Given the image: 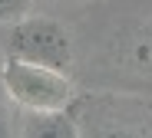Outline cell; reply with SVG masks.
I'll return each mask as SVG.
<instances>
[{"label":"cell","instance_id":"52a82bcc","mask_svg":"<svg viewBox=\"0 0 152 138\" xmlns=\"http://www.w3.org/2000/svg\"><path fill=\"white\" fill-rule=\"evenodd\" d=\"M73 4H83V0H73Z\"/></svg>","mask_w":152,"mask_h":138},{"label":"cell","instance_id":"277c9868","mask_svg":"<svg viewBox=\"0 0 152 138\" xmlns=\"http://www.w3.org/2000/svg\"><path fill=\"white\" fill-rule=\"evenodd\" d=\"M33 0H0V23H17L20 17H27Z\"/></svg>","mask_w":152,"mask_h":138},{"label":"cell","instance_id":"6da1fadb","mask_svg":"<svg viewBox=\"0 0 152 138\" xmlns=\"http://www.w3.org/2000/svg\"><path fill=\"white\" fill-rule=\"evenodd\" d=\"M0 86H4L7 99L17 102L23 112H60V108H69L76 99V86L69 72L10 59V56L0 69Z\"/></svg>","mask_w":152,"mask_h":138},{"label":"cell","instance_id":"3957f363","mask_svg":"<svg viewBox=\"0 0 152 138\" xmlns=\"http://www.w3.org/2000/svg\"><path fill=\"white\" fill-rule=\"evenodd\" d=\"M20 138H83L66 108L60 112H27Z\"/></svg>","mask_w":152,"mask_h":138},{"label":"cell","instance_id":"7a4b0ae2","mask_svg":"<svg viewBox=\"0 0 152 138\" xmlns=\"http://www.w3.org/2000/svg\"><path fill=\"white\" fill-rule=\"evenodd\" d=\"M7 56L10 59H23V63H37L46 69H60L69 72L73 66V40L66 33V26L53 17H20L10 30L7 40Z\"/></svg>","mask_w":152,"mask_h":138},{"label":"cell","instance_id":"8992f818","mask_svg":"<svg viewBox=\"0 0 152 138\" xmlns=\"http://www.w3.org/2000/svg\"><path fill=\"white\" fill-rule=\"evenodd\" d=\"M103 138H136V135H129V131H122V128H113V131H106Z\"/></svg>","mask_w":152,"mask_h":138},{"label":"cell","instance_id":"5b68a950","mask_svg":"<svg viewBox=\"0 0 152 138\" xmlns=\"http://www.w3.org/2000/svg\"><path fill=\"white\" fill-rule=\"evenodd\" d=\"M4 86H0V138H10V118H7V108H4Z\"/></svg>","mask_w":152,"mask_h":138}]
</instances>
